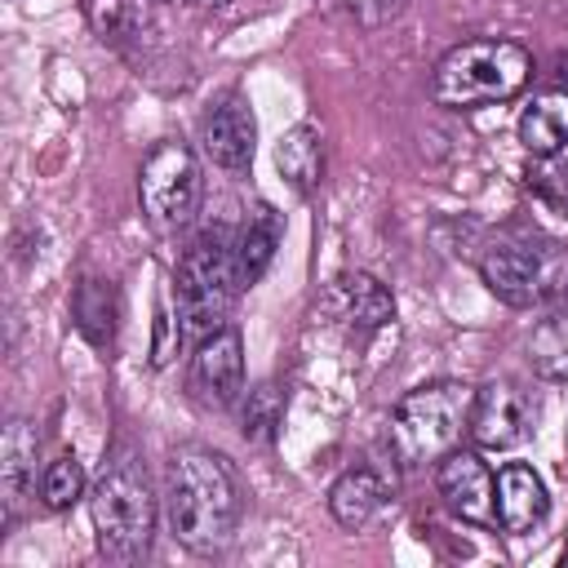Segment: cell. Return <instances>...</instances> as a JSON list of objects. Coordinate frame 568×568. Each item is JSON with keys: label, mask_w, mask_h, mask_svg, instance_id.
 I'll return each instance as SVG.
<instances>
[{"label": "cell", "mask_w": 568, "mask_h": 568, "mask_svg": "<svg viewBox=\"0 0 568 568\" xmlns=\"http://www.w3.org/2000/svg\"><path fill=\"white\" fill-rule=\"evenodd\" d=\"M475 390L462 382H426L408 390L390 413V448L404 466L439 462L457 448Z\"/></svg>", "instance_id": "obj_5"}, {"label": "cell", "mask_w": 568, "mask_h": 568, "mask_svg": "<svg viewBox=\"0 0 568 568\" xmlns=\"http://www.w3.org/2000/svg\"><path fill=\"white\" fill-rule=\"evenodd\" d=\"M275 244H280V217L262 204V209L235 231V271H240V284H244V288L271 266Z\"/></svg>", "instance_id": "obj_18"}, {"label": "cell", "mask_w": 568, "mask_h": 568, "mask_svg": "<svg viewBox=\"0 0 568 568\" xmlns=\"http://www.w3.org/2000/svg\"><path fill=\"white\" fill-rule=\"evenodd\" d=\"M564 448H568V430H564Z\"/></svg>", "instance_id": "obj_25"}, {"label": "cell", "mask_w": 568, "mask_h": 568, "mask_svg": "<svg viewBox=\"0 0 568 568\" xmlns=\"http://www.w3.org/2000/svg\"><path fill=\"white\" fill-rule=\"evenodd\" d=\"M528 364L546 382H568V306L537 320V328L528 337Z\"/></svg>", "instance_id": "obj_20"}, {"label": "cell", "mask_w": 568, "mask_h": 568, "mask_svg": "<svg viewBox=\"0 0 568 568\" xmlns=\"http://www.w3.org/2000/svg\"><path fill=\"white\" fill-rule=\"evenodd\" d=\"M528 80H532V53L519 40L479 36V40L453 44L439 58V67L430 75V98H435V106L470 111V106L515 98Z\"/></svg>", "instance_id": "obj_3"}, {"label": "cell", "mask_w": 568, "mask_h": 568, "mask_svg": "<svg viewBox=\"0 0 568 568\" xmlns=\"http://www.w3.org/2000/svg\"><path fill=\"white\" fill-rule=\"evenodd\" d=\"M204 178L186 142H160L138 169V200L155 231H178L200 213Z\"/></svg>", "instance_id": "obj_6"}, {"label": "cell", "mask_w": 568, "mask_h": 568, "mask_svg": "<svg viewBox=\"0 0 568 568\" xmlns=\"http://www.w3.org/2000/svg\"><path fill=\"white\" fill-rule=\"evenodd\" d=\"M435 484H439V497L448 501V510L457 519L484 524V528L497 524V479L479 453H470V448L444 453L435 466Z\"/></svg>", "instance_id": "obj_9"}, {"label": "cell", "mask_w": 568, "mask_h": 568, "mask_svg": "<svg viewBox=\"0 0 568 568\" xmlns=\"http://www.w3.org/2000/svg\"><path fill=\"white\" fill-rule=\"evenodd\" d=\"M275 169H280L302 195L315 191L320 178H324V138H320V129H315V124H293V129H284L280 142H275Z\"/></svg>", "instance_id": "obj_17"}, {"label": "cell", "mask_w": 568, "mask_h": 568, "mask_svg": "<svg viewBox=\"0 0 568 568\" xmlns=\"http://www.w3.org/2000/svg\"><path fill=\"white\" fill-rule=\"evenodd\" d=\"M324 311L346 328H386L395 320V297L373 275H346L324 293Z\"/></svg>", "instance_id": "obj_13"}, {"label": "cell", "mask_w": 568, "mask_h": 568, "mask_svg": "<svg viewBox=\"0 0 568 568\" xmlns=\"http://www.w3.org/2000/svg\"><path fill=\"white\" fill-rule=\"evenodd\" d=\"M519 142L532 155H559L568 146V89H546L524 106Z\"/></svg>", "instance_id": "obj_16"}, {"label": "cell", "mask_w": 568, "mask_h": 568, "mask_svg": "<svg viewBox=\"0 0 568 568\" xmlns=\"http://www.w3.org/2000/svg\"><path fill=\"white\" fill-rule=\"evenodd\" d=\"M36 422L13 417L0 435V510H4V528L18 524V515L27 510V497L36 493Z\"/></svg>", "instance_id": "obj_11"}, {"label": "cell", "mask_w": 568, "mask_h": 568, "mask_svg": "<svg viewBox=\"0 0 568 568\" xmlns=\"http://www.w3.org/2000/svg\"><path fill=\"white\" fill-rule=\"evenodd\" d=\"M191 390L213 404V408H226L240 390H244V337L240 328H217L209 333L195 355H191Z\"/></svg>", "instance_id": "obj_10"}, {"label": "cell", "mask_w": 568, "mask_h": 568, "mask_svg": "<svg viewBox=\"0 0 568 568\" xmlns=\"http://www.w3.org/2000/svg\"><path fill=\"white\" fill-rule=\"evenodd\" d=\"M284 417V390L275 382H262L244 395V408H240V435L248 444H271L275 439V426Z\"/></svg>", "instance_id": "obj_21"}, {"label": "cell", "mask_w": 568, "mask_h": 568, "mask_svg": "<svg viewBox=\"0 0 568 568\" xmlns=\"http://www.w3.org/2000/svg\"><path fill=\"white\" fill-rule=\"evenodd\" d=\"M240 271H235V231L209 226L178 262L173 271V311H178V337L204 342L209 333L226 328V315L240 297Z\"/></svg>", "instance_id": "obj_4"}, {"label": "cell", "mask_w": 568, "mask_h": 568, "mask_svg": "<svg viewBox=\"0 0 568 568\" xmlns=\"http://www.w3.org/2000/svg\"><path fill=\"white\" fill-rule=\"evenodd\" d=\"M84 497V466L75 453H58L40 475V501L49 510H67Z\"/></svg>", "instance_id": "obj_22"}, {"label": "cell", "mask_w": 568, "mask_h": 568, "mask_svg": "<svg viewBox=\"0 0 568 568\" xmlns=\"http://www.w3.org/2000/svg\"><path fill=\"white\" fill-rule=\"evenodd\" d=\"M386 506V484L373 466H351L328 488V510L342 528H364Z\"/></svg>", "instance_id": "obj_15"}, {"label": "cell", "mask_w": 568, "mask_h": 568, "mask_svg": "<svg viewBox=\"0 0 568 568\" xmlns=\"http://www.w3.org/2000/svg\"><path fill=\"white\" fill-rule=\"evenodd\" d=\"M204 4H226V0H204Z\"/></svg>", "instance_id": "obj_24"}, {"label": "cell", "mask_w": 568, "mask_h": 568, "mask_svg": "<svg viewBox=\"0 0 568 568\" xmlns=\"http://www.w3.org/2000/svg\"><path fill=\"white\" fill-rule=\"evenodd\" d=\"M532 417H537V404L528 399L524 386L515 382H484L470 399V417H466V430L479 448L497 453V448H515L528 430H532Z\"/></svg>", "instance_id": "obj_8"}, {"label": "cell", "mask_w": 568, "mask_h": 568, "mask_svg": "<svg viewBox=\"0 0 568 568\" xmlns=\"http://www.w3.org/2000/svg\"><path fill=\"white\" fill-rule=\"evenodd\" d=\"M164 515H169V532L186 550L195 555L226 550L244 515V484L231 457L200 444L178 448L164 470Z\"/></svg>", "instance_id": "obj_1"}, {"label": "cell", "mask_w": 568, "mask_h": 568, "mask_svg": "<svg viewBox=\"0 0 568 568\" xmlns=\"http://www.w3.org/2000/svg\"><path fill=\"white\" fill-rule=\"evenodd\" d=\"M546 506H550V497L532 466L506 462L497 470V524L506 532H532L546 519Z\"/></svg>", "instance_id": "obj_14"}, {"label": "cell", "mask_w": 568, "mask_h": 568, "mask_svg": "<svg viewBox=\"0 0 568 568\" xmlns=\"http://www.w3.org/2000/svg\"><path fill=\"white\" fill-rule=\"evenodd\" d=\"M89 519L98 550L115 564H138L155 537V493L133 444H115L89 484Z\"/></svg>", "instance_id": "obj_2"}, {"label": "cell", "mask_w": 568, "mask_h": 568, "mask_svg": "<svg viewBox=\"0 0 568 568\" xmlns=\"http://www.w3.org/2000/svg\"><path fill=\"white\" fill-rule=\"evenodd\" d=\"M564 253L555 244L537 240H497L479 257L484 284L506 302V306H537L555 293H564Z\"/></svg>", "instance_id": "obj_7"}, {"label": "cell", "mask_w": 568, "mask_h": 568, "mask_svg": "<svg viewBox=\"0 0 568 568\" xmlns=\"http://www.w3.org/2000/svg\"><path fill=\"white\" fill-rule=\"evenodd\" d=\"M342 9L359 27H386V22H395L408 9V0H342Z\"/></svg>", "instance_id": "obj_23"}, {"label": "cell", "mask_w": 568, "mask_h": 568, "mask_svg": "<svg viewBox=\"0 0 568 568\" xmlns=\"http://www.w3.org/2000/svg\"><path fill=\"white\" fill-rule=\"evenodd\" d=\"M115 288L106 280H80L75 297H71V320L75 328L93 342V346H106L115 337Z\"/></svg>", "instance_id": "obj_19"}, {"label": "cell", "mask_w": 568, "mask_h": 568, "mask_svg": "<svg viewBox=\"0 0 568 568\" xmlns=\"http://www.w3.org/2000/svg\"><path fill=\"white\" fill-rule=\"evenodd\" d=\"M200 146L217 169H244L253 160L257 146V124L253 111L244 106V98H222L204 124H200Z\"/></svg>", "instance_id": "obj_12"}]
</instances>
